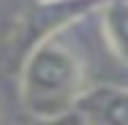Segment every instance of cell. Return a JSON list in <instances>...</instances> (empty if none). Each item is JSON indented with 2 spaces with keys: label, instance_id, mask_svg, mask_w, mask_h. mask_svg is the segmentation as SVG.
Instances as JSON below:
<instances>
[{
  "label": "cell",
  "instance_id": "cell-3",
  "mask_svg": "<svg viewBox=\"0 0 128 125\" xmlns=\"http://www.w3.org/2000/svg\"><path fill=\"white\" fill-rule=\"evenodd\" d=\"M101 33L112 54L128 65V0H106L101 5Z\"/></svg>",
  "mask_w": 128,
  "mask_h": 125
},
{
  "label": "cell",
  "instance_id": "cell-4",
  "mask_svg": "<svg viewBox=\"0 0 128 125\" xmlns=\"http://www.w3.org/2000/svg\"><path fill=\"white\" fill-rule=\"evenodd\" d=\"M30 125H87L84 117L79 114L76 109L74 112H66V114H57V117H46V120H36Z\"/></svg>",
  "mask_w": 128,
  "mask_h": 125
},
{
  "label": "cell",
  "instance_id": "cell-1",
  "mask_svg": "<svg viewBox=\"0 0 128 125\" xmlns=\"http://www.w3.org/2000/svg\"><path fill=\"white\" fill-rule=\"evenodd\" d=\"M84 93V65L57 33L44 35L22 63L19 101L33 120L74 112Z\"/></svg>",
  "mask_w": 128,
  "mask_h": 125
},
{
  "label": "cell",
  "instance_id": "cell-2",
  "mask_svg": "<svg viewBox=\"0 0 128 125\" xmlns=\"http://www.w3.org/2000/svg\"><path fill=\"white\" fill-rule=\"evenodd\" d=\"M74 109L87 125H128V87L98 84L84 90Z\"/></svg>",
  "mask_w": 128,
  "mask_h": 125
},
{
  "label": "cell",
  "instance_id": "cell-5",
  "mask_svg": "<svg viewBox=\"0 0 128 125\" xmlns=\"http://www.w3.org/2000/svg\"><path fill=\"white\" fill-rule=\"evenodd\" d=\"M41 3H60V0H41Z\"/></svg>",
  "mask_w": 128,
  "mask_h": 125
}]
</instances>
